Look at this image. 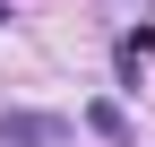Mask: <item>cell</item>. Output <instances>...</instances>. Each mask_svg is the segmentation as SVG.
I'll return each mask as SVG.
<instances>
[{
  "label": "cell",
  "instance_id": "3",
  "mask_svg": "<svg viewBox=\"0 0 155 147\" xmlns=\"http://www.w3.org/2000/svg\"><path fill=\"white\" fill-rule=\"evenodd\" d=\"M0 26H9V0H0Z\"/></svg>",
  "mask_w": 155,
  "mask_h": 147
},
{
  "label": "cell",
  "instance_id": "1",
  "mask_svg": "<svg viewBox=\"0 0 155 147\" xmlns=\"http://www.w3.org/2000/svg\"><path fill=\"white\" fill-rule=\"evenodd\" d=\"M52 138H61L52 113H0V147H52Z\"/></svg>",
  "mask_w": 155,
  "mask_h": 147
},
{
  "label": "cell",
  "instance_id": "2",
  "mask_svg": "<svg viewBox=\"0 0 155 147\" xmlns=\"http://www.w3.org/2000/svg\"><path fill=\"white\" fill-rule=\"evenodd\" d=\"M86 130H104L112 147H129V121H121V104H86Z\"/></svg>",
  "mask_w": 155,
  "mask_h": 147
}]
</instances>
